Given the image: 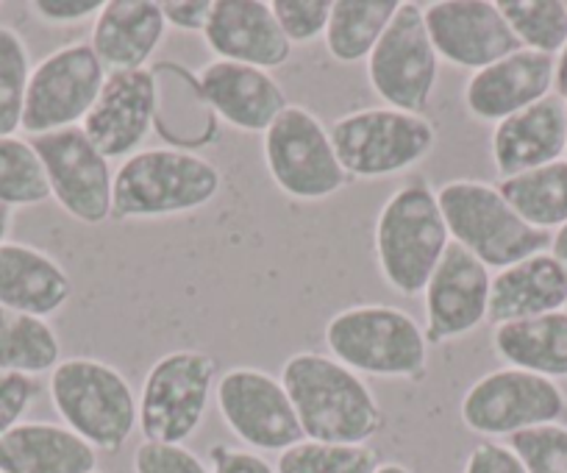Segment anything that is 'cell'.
I'll list each match as a JSON object with an SVG mask.
<instances>
[{
    "label": "cell",
    "mask_w": 567,
    "mask_h": 473,
    "mask_svg": "<svg viewBox=\"0 0 567 473\" xmlns=\"http://www.w3.org/2000/svg\"><path fill=\"white\" fill-rule=\"evenodd\" d=\"M217 379L206 351L182 348L151 368L140 390V432L148 443L184 445L200 429Z\"/></svg>",
    "instance_id": "ba28073f"
},
{
    "label": "cell",
    "mask_w": 567,
    "mask_h": 473,
    "mask_svg": "<svg viewBox=\"0 0 567 473\" xmlns=\"http://www.w3.org/2000/svg\"><path fill=\"white\" fill-rule=\"evenodd\" d=\"M97 451L64 423L23 421L0 438V473H95Z\"/></svg>",
    "instance_id": "d4e9b609"
},
{
    "label": "cell",
    "mask_w": 567,
    "mask_h": 473,
    "mask_svg": "<svg viewBox=\"0 0 567 473\" xmlns=\"http://www.w3.org/2000/svg\"><path fill=\"white\" fill-rule=\"evenodd\" d=\"M70 296V274L51 254L25 243H0V307L48 320Z\"/></svg>",
    "instance_id": "cb8c5ba5"
},
{
    "label": "cell",
    "mask_w": 567,
    "mask_h": 473,
    "mask_svg": "<svg viewBox=\"0 0 567 473\" xmlns=\"http://www.w3.org/2000/svg\"><path fill=\"white\" fill-rule=\"evenodd\" d=\"M37 393H40V384L34 377L0 371V438L23 423V415L31 410Z\"/></svg>",
    "instance_id": "8d00e7d4"
},
{
    "label": "cell",
    "mask_w": 567,
    "mask_h": 473,
    "mask_svg": "<svg viewBox=\"0 0 567 473\" xmlns=\"http://www.w3.org/2000/svg\"><path fill=\"white\" fill-rule=\"evenodd\" d=\"M51 198L45 167L37 156L31 140L0 137V206L25 209Z\"/></svg>",
    "instance_id": "4dcf8cb0"
},
{
    "label": "cell",
    "mask_w": 567,
    "mask_h": 473,
    "mask_svg": "<svg viewBox=\"0 0 567 473\" xmlns=\"http://www.w3.org/2000/svg\"><path fill=\"white\" fill-rule=\"evenodd\" d=\"M204 101L226 126L248 134H265L278 114L290 106L284 86L267 70L237 62L206 64L198 75Z\"/></svg>",
    "instance_id": "ffe728a7"
},
{
    "label": "cell",
    "mask_w": 567,
    "mask_h": 473,
    "mask_svg": "<svg viewBox=\"0 0 567 473\" xmlns=\"http://www.w3.org/2000/svg\"><path fill=\"white\" fill-rule=\"evenodd\" d=\"M12 220H14V212L9 206H0V243H7L9 232H12Z\"/></svg>",
    "instance_id": "ee69618b"
},
{
    "label": "cell",
    "mask_w": 567,
    "mask_h": 473,
    "mask_svg": "<svg viewBox=\"0 0 567 473\" xmlns=\"http://www.w3.org/2000/svg\"><path fill=\"white\" fill-rule=\"evenodd\" d=\"M212 7H215V0H167L162 3V12L173 29L187 31V34H195V31L204 34L212 18Z\"/></svg>",
    "instance_id": "ab89813d"
},
{
    "label": "cell",
    "mask_w": 567,
    "mask_h": 473,
    "mask_svg": "<svg viewBox=\"0 0 567 473\" xmlns=\"http://www.w3.org/2000/svg\"><path fill=\"white\" fill-rule=\"evenodd\" d=\"M373 246L386 287L403 298L420 296L451 246L437 189L423 178L395 189L375 217Z\"/></svg>",
    "instance_id": "7a4b0ae2"
},
{
    "label": "cell",
    "mask_w": 567,
    "mask_h": 473,
    "mask_svg": "<svg viewBox=\"0 0 567 473\" xmlns=\"http://www.w3.org/2000/svg\"><path fill=\"white\" fill-rule=\"evenodd\" d=\"M567 103V101H565ZM565 154H567V145H565Z\"/></svg>",
    "instance_id": "bcb514c9"
},
{
    "label": "cell",
    "mask_w": 567,
    "mask_h": 473,
    "mask_svg": "<svg viewBox=\"0 0 567 473\" xmlns=\"http://www.w3.org/2000/svg\"><path fill=\"white\" fill-rule=\"evenodd\" d=\"M31 53L20 31L0 25V137H14L23 126Z\"/></svg>",
    "instance_id": "d6a6232c"
},
{
    "label": "cell",
    "mask_w": 567,
    "mask_h": 473,
    "mask_svg": "<svg viewBox=\"0 0 567 473\" xmlns=\"http://www.w3.org/2000/svg\"><path fill=\"white\" fill-rule=\"evenodd\" d=\"M498 189L512 209L539 232L561 228L567 223V160L501 178Z\"/></svg>",
    "instance_id": "f1b7e54d"
},
{
    "label": "cell",
    "mask_w": 567,
    "mask_h": 473,
    "mask_svg": "<svg viewBox=\"0 0 567 473\" xmlns=\"http://www.w3.org/2000/svg\"><path fill=\"white\" fill-rule=\"evenodd\" d=\"M329 132L337 160L351 178H386L412 171L437 143V128L429 117L390 106L342 114Z\"/></svg>",
    "instance_id": "52a82bcc"
},
{
    "label": "cell",
    "mask_w": 567,
    "mask_h": 473,
    "mask_svg": "<svg viewBox=\"0 0 567 473\" xmlns=\"http://www.w3.org/2000/svg\"><path fill=\"white\" fill-rule=\"evenodd\" d=\"M437 200L451 243L487 268L504 270L550 248V234L528 226L501 195L498 184L456 178L437 189Z\"/></svg>",
    "instance_id": "8992f818"
},
{
    "label": "cell",
    "mask_w": 567,
    "mask_h": 473,
    "mask_svg": "<svg viewBox=\"0 0 567 473\" xmlns=\"http://www.w3.org/2000/svg\"><path fill=\"white\" fill-rule=\"evenodd\" d=\"M334 0H272V14L281 25L284 37L292 45H309V42L326 37Z\"/></svg>",
    "instance_id": "e575fe53"
},
{
    "label": "cell",
    "mask_w": 567,
    "mask_h": 473,
    "mask_svg": "<svg viewBox=\"0 0 567 473\" xmlns=\"http://www.w3.org/2000/svg\"><path fill=\"white\" fill-rule=\"evenodd\" d=\"M567 395L554 379L498 368L478 379L460 404L462 423L484 438H515L528 429L561 423Z\"/></svg>",
    "instance_id": "8fae6325"
},
{
    "label": "cell",
    "mask_w": 567,
    "mask_h": 473,
    "mask_svg": "<svg viewBox=\"0 0 567 473\" xmlns=\"http://www.w3.org/2000/svg\"><path fill=\"white\" fill-rule=\"evenodd\" d=\"M204 42L223 62L276 70L290 62L292 42L284 37L267 0H215Z\"/></svg>",
    "instance_id": "ac0fdd59"
},
{
    "label": "cell",
    "mask_w": 567,
    "mask_h": 473,
    "mask_svg": "<svg viewBox=\"0 0 567 473\" xmlns=\"http://www.w3.org/2000/svg\"><path fill=\"white\" fill-rule=\"evenodd\" d=\"M331 357L359 377L420 379L429 366L425 331L406 309L359 304L326 323Z\"/></svg>",
    "instance_id": "5b68a950"
},
{
    "label": "cell",
    "mask_w": 567,
    "mask_h": 473,
    "mask_svg": "<svg viewBox=\"0 0 567 473\" xmlns=\"http://www.w3.org/2000/svg\"><path fill=\"white\" fill-rule=\"evenodd\" d=\"M567 103L565 97H543L534 106L501 121L493 132V162L501 178L520 176L554 165L565 156Z\"/></svg>",
    "instance_id": "44dd1931"
},
{
    "label": "cell",
    "mask_w": 567,
    "mask_h": 473,
    "mask_svg": "<svg viewBox=\"0 0 567 473\" xmlns=\"http://www.w3.org/2000/svg\"><path fill=\"white\" fill-rule=\"evenodd\" d=\"M51 401L64 426L95 451H120L140 426V395L114 366L70 357L51 371Z\"/></svg>",
    "instance_id": "277c9868"
},
{
    "label": "cell",
    "mask_w": 567,
    "mask_h": 473,
    "mask_svg": "<svg viewBox=\"0 0 567 473\" xmlns=\"http://www.w3.org/2000/svg\"><path fill=\"white\" fill-rule=\"evenodd\" d=\"M165 31L167 20L156 0H109L92 23L90 45L112 73L145 70Z\"/></svg>",
    "instance_id": "7402d4cb"
},
{
    "label": "cell",
    "mask_w": 567,
    "mask_h": 473,
    "mask_svg": "<svg viewBox=\"0 0 567 473\" xmlns=\"http://www.w3.org/2000/svg\"><path fill=\"white\" fill-rule=\"evenodd\" d=\"M37 156L45 167L51 198L84 226H101L112 217L114 171L106 156L90 143L84 128L31 137Z\"/></svg>",
    "instance_id": "4fadbf2b"
},
{
    "label": "cell",
    "mask_w": 567,
    "mask_h": 473,
    "mask_svg": "<svg viewBox=\"0 0 567 473\" xmlns=\"http://www.w3.org/2000/svg\"><path fill=\"white\" fill-rule=\"evenodd\" d=\"M493 348L506 368L545 379L567 377V309L495 326Z\"/></svg>",
    "instance_id": "484cf974"
},
{
    "label": "cell",
    "mask_w": 567,
    "mask_h": 473,
    "mask_svg": "<svg viewBox=\"0 0 567 473\" xmlns=\"http://www.w3.org/2000/svg\"><path fill=\"white\" fill-rule=\"evenodd\" d=\"M567 307V268L550 251L534 254L493 276L489 315L495 326L561 312Z\"/></svg>",
    "instance_id": "603a6c76"
},
{
    "label": "cell",
    "mask_w": 567,
    "mask_h": 473,
    "mask_svg": "<svg viewBox=\"0 0 567 473\" xmlns=\"http://www.w3.org/2000/svg\"><path fill=\"white\" fill-rule=\"evenodd\" d=\"M156 106H159V81L154 70L109 73L81 128L109 162H125L148 140L156 123Z\"/></svg>",
    "instance_id": "2e32d148"
},
{
    "label": "cell",
    "mask_w": 567,
    "mask_h": 473,
    "mask_svg": "<svg viewBox=\"0 0 567 473\" xmlns=\"http://www.w3.org/2000/svg\"><path fill=\"white\" fill-rule=\"evenodd\" d=\"M465 473H528L520 456L504 443H478L465 462Z\"/></svg>",
    "instance_id": "f35d334b"
},
{
    "label": "cell",
    "mask_w": 567,
    "mask_h": 473,
    "mask_svg": "<svg viewBox=\"0 0 567 473\" xmlns=\"http://www.w3.org/2000/svg\"><path fill=\"white\" fill-rule=\"evenodd\" d=\"M223 176L215 162L195 151H136L114 171V217H173L204 209L217 198Z\"/></svg>",
    "instance_id": "3957f363"
},
{
    "label": "cell",
    "mask_w": 567,
    "mask_h": 473,
    "mask_svg": "<svg viewBox=\"0 0 567 473\" xmlns=\"http://www.w3.org/2000/svg\"><path fill=\"white\" fill-rule=\"evenodd\" d=\"M62 362V342L48 320L0 307V371L42 377Z\"/></svg>",
    "instance_id": "83f0119b"
},
{
    "label": "cell",
    "mask_w": 567,
    "mask_h": 473,
    "mask_svg": "<svg viewBox=\"0 0 567 473\" xmlns=\"http://www.w3.org/2000/svg\"><path fill=\"white\" fill-rule=\"evenodd\" d=\"M103 9L101 0H34L31 12L48 25H73L81 20L97 18Z\"/></svg>",
    "instance_id": "74e56055"
},
{
    "label": "cell",
    "mask_w": 567,
    "mask_h": 473,
    "mask_svg": "<svg viewBox=\"0 0 567 473\" xmlns=\"http://www.w3.org/2000/svg\"><path fill=\"white\" fill-rule=\"evenodd\" d=\"M554 90H556V95L565 97V101H567V42H565V48L559 51V56H556Z\"/></svg>",
    "instance_id": "b9f144b4"
},
{
    "label": "cell",
    "mask_w": 567,
    "mask_h": 473,
    "mask_svg": "<svg viewBox=\"0 0 567 473\" xmlns=\"http://www.w3.org/2000/svg\"><path fill=\"white\" fill-rule=\"evenodd\" d=\"M106 68L90 42H70L34 64L25 92L23 132L31 137L84 123L106 81Z\"/></svg>",
    "instance_id": "30bf717a"
},
{
    "label": "cell",
    "mask_w": 567,
    "mask_h": 473,
    "mask_svg": "<svg viewBox=\"0 0 567 473\" xmlns=\"http://www.w3.org/2000/svg\"><path fill=\"white\" fill-rule=\"evenodd\" d=\"M556 56L520 48L489 68L476 70L465 84L467 112L482 123H495L554 95Z\"/></svg>",
    "instance_id": "d6986e66"
},
{
    "label": "cell",
    "mask_w": 567,
    "mask_h": 473,
    "mask_svg": "<svg viewBox=\"0 0 567 473\" xmlns=\"http://www.w3.org/2000/svg\"><path fill=\"white\" fill-rule=\"evenodd\" d=\"M509 449L523 460L528 473H567V426L528 429L509 438Z\"/></svg>",
    "instance_id": "836d02e7"
},
{
    "label": "cell",
    "mask_w": 567,
    "mask_h": 473,
    "mask_svg": "<svg viewBox=\"0 0 567 473\" xmlns=\"http://www.w3.org/2000/svg\"><path fill=\"white\" fill-rule=\"evenodd\" d=\"M550 254L567 268V223L561 228H556V234L550 237Z\"/></svg>",
    "instance_id": "7bdbcfd3"
},
{
    "label": "cell",
    "mask_w": 567,
    "mask_h": 473,
    "mask_svg": "<svg viewBox=\"0 0 567 473\" xmlns=\"http://www.w3.org/2000/svg\"><path fill=\"white\" fill-rule=\"evenodd\" d=\"M281 384L307 440L368 445L384 429V412L370 384L329 353H292L281 368Z\"/></svg>",
    "instance_id": "6da1fadb"
},
{
    "label": "cell",
    "mask_w": 567,
    "mask_h": 473,
    "mask_svg": "<svg viewBox=\"0 0 567 473\" xmlns=\"http://www.w3.org/2000/svg\"><path fill=\"white\" fill-rule=\"evenodd\" d=\"M95 473H97V471H95Z\"/></svg>",
    "instance_id": "c3c4849f"
},
{
    "label": "cell",
    "mask_w": 567,
    "mask_h": 473,
    "mask_svg": "<svg viewBox=\"0 0 567 473\" xmlns=\"http://www.w3.org/2000/svg\"><path fill=\"white\" fill-rule=\"evenodd\" d=\"M375 473H412V471H409L406 465H401V462H381Z\"/></svg>",
    "instance_id": "f6af8a7d"
},
{
    "label": "cell",
    "mask_w": 567,
    "mask_h": 473,
    "mask_svg": "<svg viewBox=\"0 0 567 473\" xmlns=\"http://www.w3.org/2000/svg\"><path fill=\"white\" fill-rule=\"evenodd\" d=\"M226 426L254 451H287L303 440L301 421L281 379L259 368H231L217 382Z\"/></svg>",
    "instance_id": "5bb4252c"
},
{
    "label": "cell",
    "mask_w": 567,
    "mask_h": 473,
    "mask_svg": "<svg viewBox=\"0 0 567 473\" xmlns=\"http://www.w3.org/2000/svg\"><path fill=\"white\" fill-rule=\"evenodd\" d=\"M398 9L401 0H334L323 37L326 51L340 64L368 62Z\"/></svg>",
    "instance_id": "4316f807"
},
{
    "label": "cell",
    "mask_w": 567,
    "mask_h": 473,
    "mask_svg": "<svg viewBox=\"0 0 567 473\" xmlns=\"http://www.w3.org/2000/svg\"><path fill=\"white\" fill-rule=\"evenodd\" d=\"M520 48L545 56H559L567 42V3L561 0H498Z\"/></svg>",
    "instance_id": "f546056e"
},
{
    "label": "cell",
    "mask_w": 567,
    "mask_h": 473,
    "mask_svg": "<svg viewBox=\"0 0 567 473\" xmlns=\"http://www.w3.org/2000/svg\"><path fill=\"white\" fill-rule=\"evenodd\" d=\"M212 473H276V467L254 451L231 449V445H215L209 451Z\"/></svg>",
    "instance_id": "60d3db41"
},
{
    "label": "cell",
    "mask_w": 567,
    "mask_h": 473,
    "mask_svg": "<svg viewBox=\"0 0 567 473\" xmlns=\"http://www.w3.org/2000/svg\"><path fill=\"white\" fill-rule=\"evenodd\" d=\"M265 165L276 187L296 200L331 198L351 182L329 128L318 114L292 103L265 132Z\"/></svg>",
    "instance_id": "9c48e42d"
},
{
    "label": "cell",
    "mask_w": 567,
    "mask_h": 473,
    "mask_svg": "<svg viewBox=\"0 0 567 473\" xmlns=\"http://www.w3.org/2000/svg\"><path fill=\"white\" fill-rule=\"evenodd\" d=\"M440 56L425 31L423 7L401 3L390 29L368 56L370 90L390 109L423 114L437 86Z\"/></svg>",
    "instance_id": "7c38bea8"
},
{
    "label": "cell",
    "mask_w": 567,
    "mask_h": 473,
    "mask_svg": "<svg viewBox=\"0 0 567 473\" xmlns=\"http://www.w3.org/2000/svg\"><path fill=\"white\" fill-rule=\"evenodd\" d=\"M381 456L373 445H342L307 440L278 454L276 473H375Z\"/></svg>",
    "instance_id": "1f68e13d"
},
{
    "label": "cell",
    "mask_w": 567,
    "mask_h": 473,
    "mask_svg": "<svg viewBox=\"0 0 567 473\" xmlns=\"http://www.w3.org/2000/svg\"><path fill=\"white\" fill-rule=\"evenodd\" d=\"M425 31L440 62L484 70L520 51L495 0H437L423 7Z\"/></svg>",
    "instance_id": "9a60e30c"
},
{
    "label": "cell",
    "mask_w": 567,
    "mask_h": 473,
    "mask_svg": "<svg viewBox=\"0 0 567 473\" xmlns=\"http://www.w3.org/2000/svg\"><path fill=\"white\" fill-rule=\"evenodd\" d=\"M565 309H567V307H565Z\"/></svg>",
    "instance_id": "7dc6e473"
},
{
    "label": "cell",
    "mask_w": 567,
    "mask_h": 473,
    "mask_svg": "<svg viewBox=\"0 0 567 473\" xmlns=\"http://www.w3.org/2000/svg\"><path fill=\"white\" fill-rule=\"evenodd\" d=\"M134 473H212L206 462L187 445L148 443L134 451Z\"/></svg>",
    "instance_id": "d590c367"
},
{
    "label": "cell",
    "mask_w": 567,
    "mask_h": 473,
    "mask_svg": "<svg viewBox=\"0 0 567 473\" xmlns=\"http://www.w3.org/2000/svg\"><path fill=\"white\" fill-rule=\"evenodd\" d=\"M493 274L473 254L451 243L425 285V340L429 346L471 335L489 315Z\"/></svg>",
    "instance_id": "e0dca14e"
}]
</instances>
